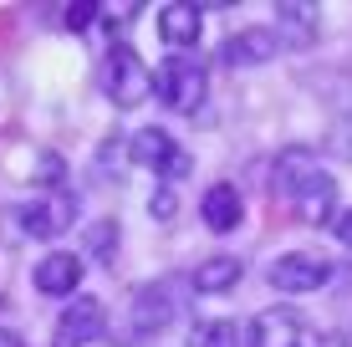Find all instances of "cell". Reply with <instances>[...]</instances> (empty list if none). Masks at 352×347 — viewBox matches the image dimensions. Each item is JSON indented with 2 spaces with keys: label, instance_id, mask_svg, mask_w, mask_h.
<instances>
[{
  "label": "cell",
  "instance_id": "cell-1",
  "mask_svg": "<svg viewBox=\"0 0 352 347\" xmlns=\"http://www.w3.org/2000/svg\"><path fill=\"white\" fill-rule=\"evenodd\" d=\"M271 194L286 199L291 220L301 225H337V179L307 148H281L271 169Z\"/></svg>",
  "mask_w": 352,
  "mask_h": 347
},
{
  "label": "cell",
  "instance_id": "cell-2",
  "mask_svg": "<svg viewBox=\"0 0 352 347\" xmlns=\"http://www.w3.org/2000/svg\"><path fill=\"white\" fill-rule=\"evenodd\" d=\"M210 92V77H204V62L194 52H174L153 67V98L174 113H194Z\"/></svg>",
  "mask_w": 352,
  "mask_h": 347
},
{
  "label": "cell",
  "instance_id": "cell-3",
  "mask_svg": "<svg viewBox=\"0 0 352 347\" xmlns=\"http://www.w3.org/2000/svg\"><path fill=\"white\" fill-rule=\"evenodd\" d=\"M102 92H107V98H113L118 107H138V102H148V92H153V71H148V62H143V56L133 52L128 41H113V52H107Z\"/></svg>",
  "mask_w": 352,
  "mask_h": 347
},
{
  "label": "cell",
  "instance_id": "cell-4",
  "mask_svg": "<svg viewBox=\"0 0 352 347\" xmlns=\"http://www.w3.org/2000/svg\"><path fill=\"white\" fill-rule=\"evenodd\" d=\"M250 347H322V327L296 306H265L250 322Z\"/></svg>",
  "mask_w": 352,
  "mask_h": 347
},
{
  "label": "cell",
  "instance_id": "cell-5",
  "mask_svg": "<svg viewBox=\"0 0 352 347\" xmlns=\"http://www.w3.org/2000/svg\"><path fill=\"white\" fill-rule=\"evenodd\" d=\"M128 159L138 164V169H148L153 179H164V184L184 179V174H189V164H194L189 153L164 133V128H143V133H133V138H128Z\"/></svg>",
  "mask_w": 352,
  "mask_h": 347
},
{
  "label": "cell",
  "instance_id": "cell-6",
  "mask_svg": "<svg viewBox=\"0 0 352 347\" xmlns=\"http://www.w3.org/2000/svg\"><path fill=\"white\" fill-rule=\"evenodd\" d=\"M107 332V312L97 296H72L67 312L56 317V332H52V347H92L97 337Z\"/></svg>",
  "mask_w": 352,
  "mask_h": 347
},
{
  "label": "cell",
  "instance_id": "cell-7",
  "mask_svg": "<svg viewBox=\"0 0 352 347\" xmlns=\"http://www.w3.org/2000/svg\"><path fill=\"white\" fill-rule=\"evenodd\" d=\"M332 281V260L327 256H311V250H291L271 266V286L286 296H307V291H322Z\"/></svg>",
  "mask_w": 352,
  "mask_h": 347
},
{
  "label": "cell",
  "instance_id": "cell-8",
  "mask_svg": "<svg viewBox=\"0 0 352 347\" xmlns=\"http://www.w3.org/2000/svg\"><path fill=\"white\" fill-rule=\"evenodd\" d=\"M72 220H77V199H67V194H46V199H31V205L16 210V225L31 240H56V235L72 230Z\"/></svg>",
  "mask_w": 352,
  "mask_h": 347
},
{
  "label": "cell",
  "instance_id": "cell-9",
  "mask_svg": "<svg viewBox=\"0 0 352 347\" xmlns=\"http://www.w3.org/2000/svg\"><path fill=\"white\" fill-rule=\"evenodd\" d=\"M174 322V291L159 281V286H138L133 291V306H128V327L133 337H159V332Z\"/></svg>",
  "mask_w": 352,
  "mask_h": 347
},
{
  "label": "cell",
  "instance_id": "cell-10",
  "mask_svg": "<svg viewBox=\"0 0 352 347\" xmlns=\"http://www.w3.org/2000/svg\"><path fill=\"white\" fill-rule=\"evenodd\" d=\"M281 52V36H276V26H245L235 36H225V67H261L271 62V56Z\"/></svg>",
  "mask_w": 352,
  "mask_h": 347
},
{
  "label": "cell",
  "instance_id": "cell-11",
  "mask_svg": "<svg viewBox=\"0 0 352 347\" xmlns=\"http://www.w3.org/2000/svg\"><path fill=\"white\" fill-rule=\"evenodd\" d=\"M77 286H82V256H72V250H56L36 266V291L41 296H77Z\"/></svg>",
  "mask_w": 352,
  "mask_h": 347
},
{
  "label": "cell",
  "instance_id": "cell-12",
  "mask_svg": "<svg viewBox=\"0 0 352 347\" xmlns=\"http://www.w3.org/2000/svg\"><path fill=\"white\" fill-rule=\"evenodd\" d=\"M199 214H204V225H210L214 235H230L240 220H245L240 189L235 184H210V189H204V199H199Z\"/></svg>",
  "mask_w": 352,
  "mask_h": 347
},
{
  "label": "cell",
  "instance_id": "cell-13",
  "mask_svg": "<svg viewBox=\"0 0 352 347\" xmlns=\"http://www.w3.org/2000/svg\"><path fill=\"white\" fill-rule=\"evenodd\" d=\"M199 26H204V16H199V5H189V0H174V5L159 10V36L174 46V52H189V46L199 41Z\"/></svg>",
  "mask_w": 352,
  "mask_h": 347
},
{
  "label": "cell",
  "instance_id": "cell-14",
  "mask_svg": "<svg viewBox=\"0 0 352 347\" xmlns=\"http://www.w3.org/2000/svg\"><path fill=\"white\" fill-rule=\"evenodd\" d=\"M317 10L301 5V0H286V5H276V36H281L286 46H311L317 41Z\"/></svg>",
  "mask_w": 352,
  "mask_h": 347
},
{
  "label": "cell",
  "instance_id": "cell-15",
  "mask_svg": "<svg viewBox=\"0 0 352 347\" xmlns=\"http://www.w3.org/2000/svg\"><path fill=\"white\" fill-rule=\"evenodd\" d=\"M240 276H245V266H240L235 256H214V260H204V266H194V291L199 296H225V291H235Z\"/></svg>",
  "mask_w": 352,
  "mask_h": 347
},
{
  "label": "cell",
  "instance_id": "cell-16",
  "mask_svg": "<svg viewBox=\"0 0 352 347\" xmlns=\"http://www.w3.org/2000/svg\"><path fill=\"white\" fill-rule=\"evenodd\" d=\"M184 347H240V327H235V322H225V317L194 322V332H189Z\"/></svg>",
  "mask_w": 352,
  "mask_h": 347
},
{
  "label": "cell",
  "instance_id": "cell-17",
  "mask_svg": "<svg viewBox=\"0 0 352 347\" xmlns=\"http://www.w3.org/2000/svg\"><path fill=\"white\" fill-rule=\"evenodd\" d=\"M87 250H92V260H113L118 256V220H97L87 230Z\"/></svg>",
  "mask_w": 352,
  "mask_h": 347
},
{
  "label": "cell",
  "instance_id": "cell-18",
  "mask_svg": "<svg viewBox=\"0 0 352 347\" xmlns=\"http://www.w3.org/2000/svg\"><path fill=\"white\" fill-rule=\"evenodd\" d=\"M26 174L36 179V184H62V174H67V169H62V159H56L52 148H36V153H31V169H26Z\"/></svg>",
  "mask_w": 352,
  "mask_h": 347
},
{
  "label": "cell",
  "instance_id": "cell-19",
  "mask_svg": "<svg viewBox=\"0 0 352 347\" xmlns=\"http://www.w3.org/2000/svg\"><path fill=\"white\" fill-rule=\"evenodd\" d=\"M148 210L159 214V220H174V194H168V189H159V199H153Z\"/></svg>",
  "mask_w": 352,
  "mask_h": 347
},
{
  "label": "cell",
  "instance_id": "cell-20",
  "mask_svg": "<svg viewBox=\"0 0 352 347\" xmlns=\"http://www.w3.org/2000/svg\"><path fill=\"white\" fill-rule=\"evenodd\" d=\"M337 240L352 250V210H347V214H337Z\"/></svg>",
  "mask_w": 352,
  "mask_h": 347
},
{
  "label": "cell",
  "instance_id": "cell-21",
  "mask_svg": "<svg viewBox=\"0 0 352 347\" xmlns=\"http://www.w3.org/2000/svg\"><path fill=\"white\" fill-rule=\"evenodd\" d=\"M97 16V10L92 5H77V10H67V26H87V21Z\"/></svg>",
  "mask_w": 352,
  "mask_h": 347
},
{
  "label": "cell",
  "instance_id": "cell-22",
  "mask_svg": "<svg viewBox=\"0 0 352 347\" xmlns=\"http://www.w3.org/2000/svg\"><path fill=\"white\" fill-rule=\"evenodd\" d=\"M0 347H26V342H21V332H10V327H0Z\"/></svg>",
  "mask_w": 352,
  "mask_h": 347
},
{
  "label": "cell",
  "instance_id": "cell-23",
  "mask_svg": "<svg viewBox=\"0 0 352 347\" xmlns=\"http://www.w3.org/2000/svg\"><path fill=\"white\" fill-rule=\"evenodd\" d=\"M347 347H352V327H347Z\"/></svg>",
  "mask_w": 352,
  "mask_h": 347
}]
</instances>
